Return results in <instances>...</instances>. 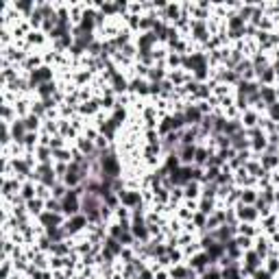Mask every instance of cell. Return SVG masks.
Returning <instances> with one entry per match:
<instances>
[{
    "instance_id": "9a60e30c",
    "label": "cell",
    "mask_w": 279,
    "mask_h": 279,
    "mask_svg": "<svg viewBox=\"0 0 279 279\" xmlns=\"http://www.w3.org/2000/svg\"><path fill=\"white\" fill-rule=\"evenodd\" d=\"M37 197V183L35 181H24L22 183V188H20V199L24 201H31V199H35Z\"/></svg>"
},
{
    "instance_id": "5bb4252c",
    "label": "cell",
    "mask_w": 279,
    "mask_h": 279,
    "mask_svg": "<svg viewBox=\"0 0 279 279\" xmlns=\"http://www.w3.org/2000/svg\"><path fill=\"white\" fill-rule=\"evenodd\" d=\"M260 234H262V229H260V225H255V223H240V225H238V236H247V238H258Z\"/></svg>"
},
{
    "instance_id": "7c38bea8",
    "label": "cell",
    "mask_w": 279,
    "mask_h": 279,
    "mask_svg": "<svg viewBox=\"0 0 279 279\" xmlns=\"http://www.w3.org/2000/svg\"><path fill=\"white\" fill-rule=\"evenodd\" d=\"M221 207V203H218V199H199V212L205 214V216H212L214 212Z\"/></svg>"
},
{
    "instance_id": "2e32d148",
    "label": "cell",
    "mask_w": 279,
    "mask_h": 279,
    "mask_svg": "<svg viewBox=\"0 0 279 279\" xmlns=\"http://www.w3.org/2000/svg\"><path fill=\"white\" fill-rule=\"evenodd\" d=\"M26 210H28V214H31L33 218H37L41 212H46V201H41V199H31V201H26Z\"/></svg>"
},
{
    "instance_id": "6da1fadb",
    "label": "cell",
    "mask_w": 279,
    "mask_h": 279,
    "mask_svg": "<svg viewBox=\"0 0 279 279\" xmlns=\"http://www.w3.org/2000/svg\"><path fill=\"white\" fill-rule=\"evenodd\" d=\"M87 227H90V221H87L85 214H76V216H70V218H66V223H63V229L68 231L70 238H76V236L85 234Z\"/></svg>"
},
{
    "instance_id": "e0dca14e",
    "label": "cell",
    "mask_w": 279,
    "mask_h": 279,
    "mask_svg": "<svg viewBox=\"0 0 279 279\" xmlns=\"http://www.w3.org/2000/svg\"><path fill=\"white\" fill-rule=\"evenodd\" d=\"M258 197H260L258 188H242V192H240V203H245V205H255Z\"/></svg>"
},
{
    "instance_id": "d6986e66",
    "label": "cell",
    "mask_w": 279,
    "mask_h": 279,
    "mask_svg": "<svg viewBox=\"0 0 279 279\" xmlns=\"http://www.w3.org/2000/svg\"><path fill=\"white\" fill-rule=\"evenodd\" d=\"M264 269L269 271V273H271L273 277L277 275V273H279V258H277V255H273V253H271L269 258L264 260Z\"/></svg>"
},
{
    "instance_id": "7402d4cb",
    "label": "cell",
    "mask_w": 279,
    "mask_h": 279,
    "mask_svg": "<svg viewBox=\"0 0 279 279\" xmlns=\"http://www.w3.org/2000/svg\"><path fill=\"white\" fill-rule=\"evenodd\" d=\"M269 120H273V122H277L279 124V100L277 103H273V105H269L266 107V114H264Z\"/></svg>"
},
{
    "instance_id": "8fae6325",
    "label": "cell",
    "mask_w": 279,
    "mask_h": 279,
    "mask_svg": "<svg viewBox=\"0 0 279 279\" xmlns=\"http://www.w3.org/2000/svg\"><path fill=\"white\" fill-rule=\"evenodd\" d=\"M260 164H262V168L266 173H275L279 168V155H269V153H262L260 155Z\"/></svg>"
},
{
    "instance_id": "5b68a950",
    "label": "cell",
    "mask_w": 279,
    "mask_h": 279,
    "mask_svg": "<svg viewBox=\"0 0 279 279\" xmlns=\"http://www.w3.org/2000/svg\"><path fill=\"white\" fill-rule=\"evenodd\" d=\"M236 210V216H238L240 223H260V214L255 210V205H245V203H238L234 207Z\"/></svg>"
},
{
    "instance_id": "ac0fdd59",
    "label": "cell",
    "mask_w": 279,
    "mask_h": 279,
    "mask_svg": "<svg viewBox=\"0 0 279 279\" xmlns=\"http://www.w3.org/2000/svg\"><path fill=\"white\" fill-rule=\"evenodd\" d=\"M52 162H61V164H70L72 162V148H59V151H52Z\"/></svg>"
},
{
    "instance_id": "52a82bcc",
    "label": "cell",
    "mask_w": 279,
    "mask_h": 279,
    "mask_svg": "<svg viewBox=\"0 0 279 279\" xmlns=\"http://www.w3.org/2000/svg\"><path fill=\"white\" fill-rule=\"evenodd\" d=\"M262 114H260L258 109H247V111H242V116H240V124H242V129H255V127H260V120H262Z\"/></svg>"
},
{
    "instance_id": "ffe728a7",
    "label": "cell",
    "mask_w": 279,
    "mask_h": 279,
    "mask_svg": "<svg viewBox=\"0 0 279 279\" xmlns=\"http://www.w3.org/2000/svg\"><path fill=\"white\" fill-rule=\"evenodd\" d=\"M68 186H66V183H63V181H59V183H55V186H52V190H50V192H52V199H57V201H61L63 197H66V194H68Z\"/></svg>"
},
{
    "instance_id": "277c9868",
    "label": "cell",
    "mask_w": 279,
    "mask_h": 279,
    "mask_svg": "<svg viewBox=\"0 0 279 279\" xmlns=\"http://www.w3.org/2000/svg\"><path fill=\"white\" fill-rule=\"evenodd\" d=\"M186 264L190 266V269H194V271H197V273H199V277L203 275V273H205L207 269H210V266H214V262L210 260V255H207L205 251H199V253H194V255L188 260Z\"/></svg>"
},
{
    "instance_id": "3957f363",
    "label": "cell",
    "mask_w": 279,
    "mask_h": 279,
    "mask_svg": "<svg viewBox=\"0 0 279 279\" xmlns=\"http://www.w3.org/2000/svg\"><path fill=\"white\" fill-rule=\"evenodd\" d=\"M35 223L39 225L41 229H48V227H61L63 223H66V216L63 214H55V212H41L37 218H35Z\"/></svg>"
},
{
    "instance_id": "ba28073f",
    "label": "cell",
    "mask_w": 279,
    "mask_h": 279,
    "mask_svg": "<svg viewBox=\"0 0 279 279\" xmlns=\"http://www.w3.org/2000/svg\"><path fill=\"white\" fill-rule=\"evenodd\" d=\"M181 166H194V155H197V144H179L177 148Z\"/></svg>"
},
{
    "instance_id": "8992f818",
    "label": "cell",
    "mask_w": 279,
    "mask_h": 279,
    "mask_svg": "<svg viewBox=\"0 0 279 279\" xmlns=\"http://www.w3.org/2000/svg\"><path fill=\"white\" fill-rule=\"evenodd\" d=\"M253 251L258 253L262 260H266V258H269V255L273 253V245H271V238H269V236L260 234L258 238L253 240Z\"/></svg>"
},
{
    "instance_id": "30bf717a",
    "label": "cell",
    "mask_w": 279,
    "mask_h": 279,
    "mask_svg": "<svg viewBox=\"0 0 279 279\" xmlns=\"http://www.w3.org/2000/svg\"><path fill=\"white\" fill-rule=\"evenodd\" d=\"M260 96H262V103L269 107L273 103H277L279 100V92H277V85H271V87H264L260 85Z\"/></svg>"
},
{
    "instance_id": "44dd1931",
    "label": "cell",
    "mask_w": 279,
    "mask_h": 279,
    "mask_svg": "<svg viewBox=\"0 0 279 279\" xmlns=\"http://www.w3.org/2000/svg\"><path fill=\"white\" fill-rule=\"evenodd\" d=\"M199 279H223V273H221V266L218 264H214V266H210L203 275H201Z\"/></svg>"
},
{
    "instance_id": "d4e9b609",
    "label": "cell",
    "mask_w": 279,
    "mask_h": 279,
    "mask_svg": "<svg viewBox=\"0 0 279 279\" xmlns=\"http://www.w3.org/2000/svg\"><path fill=\"white\" fill-rule=\"evenodd\" d=\"M275 214H277V218H279V205L275 207Z\"/></svg>"
},
{
    "instance_id": "603a6c76",
    "label": "cell",
    "mask_w": 279,
    "mask_h": 279,
    "mask_svg": "<svg viewBox=\"0 0 279 279\" xmlns=\"http://www.w3.org/2000/svg\"><path fill=\"white\" fill-rule=\"evenodd\" d=\"M253 240L255 238H247V236H236V242H238V247L242 251H249V249H253Z\"/></svg>"
},
{
    "instance_id": "cb8c5ba5",
    "label": "cell",
    "mask_w": 279,
    "mask_h": 279,
    "mask_svg": "<svg viewBox=\"0 0 279 279\" xmlns=\"http://www.w3.org/2000/svg\"><path fill=\"white\" fill-rule=\"evenodd\" d=\"M46 210L55 212V214H63L61 212V201H57V199H48V201H46Z\"/></svg>"
},
{
    "instance_id": "9c48e42d",
    "label": "cell",
    "mask_w": 279,
    "mask_h": 279,
    "mask_svg": "<svg viewBox=\"0 0 279 279\" xmlns=\"http://www.w3.org/2000/svg\"><path fill=\"white\" fill-rule=\"evenodd\" d=\"M201 190H203V183L188 181L186 186H183V197H186L188 201H199L201 199Z\"/></svg>"
},
{
    "instance_id": "4fadbf2b",
    "label": "cell",
    "mask_w": 279,
    "mask_h": 279,
    "mask_svg": "<svg viewBox=\"0 0 279 279\" xmlns=\"http://www.w3.org/2000/svg\"><path fill=\"white\" fill-rule=\"evenodd\" d=\"M205 253L210 255V260L214 264H218L221 262V260L225 258V255H227V251H225V245L223 242H214V245L210 247V249H205Z\"/></svg>"
},
{
    "instance_id": "7a4b0ae2",
    "label": "cell",
    "mask_w": 279,
    "mask_h": 279,
    "mask_svg": "<svg viewBox=\"0 0 279 279\" xmlns=\"http://www.w3.org/2000/svg\"><path fill=\"white\" fill-rule=\"evenodd\" d=\"M118 197H120V205L127 207V210H135V207L144 205L142 190H129V188H124L122 192H118Z\"/></svg>"
}]
</instances>
